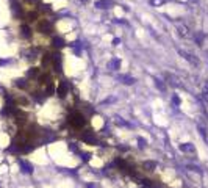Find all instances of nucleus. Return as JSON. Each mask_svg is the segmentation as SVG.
I'll return each mask as SVG.
<instances>
[{"instance_id": "1", "label": "nucleus", "mask_w": 208, "mask_h": 188, "mask_svg": "<svg viewBox=\"0 0 208 188\" xmlns=\"http://www.w3.org/2000/svg\"><path fill=\"white\" fill-rule=\"evenodd\" d=\"M71 124L72 126H75V127H83L85 124H86V119H85V116L82 115V113H78V111H74L72 115H71Z\"/></svg>"}, {"instance_id": "2", "label": "nucleus", "mask_w": 208, "mask_h": 188, "mask_svg": "<svg viewBox=\"0 0 208 188\" xmlns=\"http://www.w3.org/2000/svg\"><path fill=\"white\" fill-rule=\"evenodd\" d=\"M38 28H39L42 33H50V32H52V25H50V22H49V21H46V19H44V21H41V22H39Z\"/></svg>"}, {"instance_id": "3", "label": "nucleus", "mask_w": 208, "mask_h": 188, "mask_svg": "<svg viewBox=\"0 0 208 188\" xmlns=\"http://www.w3.org/2000/svg\"><path fill=\"white\" fill-rule=\"evenodd\" d=\"M68 89H69V86H68V83L66 82H61L60 83V86H58V96L60 97H64V96H66V94H68Z\"/></svg>"}, {"instance_id": "4", "label": "nucleus", "mask_w": 208, "mask_h": 188, "mask_svg": "<svg viewBox=\"0 0 208 188\" xmlns=\"http://www.w3.org/2000/svg\"><path fill=\"white\" fill-rule=\"evenodd\" d=\"M96 8H99V9L111 8V0H99V2H96Z\"/></svg>"}, {"instance_id": "5", "label": "nucleus", "mask_w": 208, "mask_h": 188, "mask_svg": "<svg viewBox=\"0 0 208 188\" xmlns=\"http://www.w3.org/2000/svg\"><path fill=\"white\" fill-rule=\"evenodd\" d=\"M19 165H20V168H22V171H24V172H27V174H30V172H31V165H28L27 162H24V160H20Z\"/></svg>"}, {"instance_id": "6", "label": "nucleus", "mask_w": 208, "mask_h": 188, "mask_svg": "<svg viewBox=\"0 0 208 188\" xmlns=\"http://www.w3.org/2000/svg\"><path fill=\"white\" fill-rule=\"evenodd\" d=\"M20 32H22V36H24V38H30V35H31V33H30L31 30H30L28 25H22V27H20Z\"/></svg>"}, {"instance_id": "7", "label": "nucleus", "mask_w": 208, "mask_h": 188, "mask_svg": "<svg viewBox=\"0 0 208 188\" xmlns=\"http://www.w3.org/2000/svg\"><path fill=\"white\" fill-rule=\"evenodd\" d=\"M119 66H121V60H118V58H113L110 61V68L111 69H119Z\"/></svg>"}, {"instance_id": "8", "label": "nucleus", "mask_w": 208, "mask_h": 188, "mask_svg": "<svg viewBox=\"0 0 208 188\" xmlns=\"http://www.w3.org/2000/svg\"><path fill=\"white\" fill-rule=\"evenodd\" d=\"M180 53H181V55H183V57H185V58H186L188 61H191L192 64H197V63H199L197 60H194V58H192V57L189 55V53H186V52H180Z\"/></svg>"}, {"instance_id": "9", "label": "nucleus", "mask_w": 208, "mask_h": 188, "mask_svg": "<svg viewBox=\"0 0 208 188\" xmlns=\"http://www.w3.org/2000/svg\"><path fill=\"white\" fill-rule=\"evenodd\" d=\"M53 46L60 49V47H63V46H64V41H63L61 38H53Z\"/></svg>"}, {"instance_id": "10", "label": "nucleus", "mask_w": 208, "mask_h": 188, "mask_svg": "<svg viewBox=\"0 0 208 188\" xmlns=\"http://www.w3.org/2000/svg\"><path fill=\"white\" fill-rule=\"evenodd\" d=\"M122 80H124V83H127V85H132V83H135V78L128 77V75H122Z\"/></svg>"}, {"instance_id": "11", "label": "nucleus", "mask_w": 208, "mask_h": 188, "mask_svg": "<svg viewBox=\"0 0 208 188\" xmlns=\"http://www.w3.org/2000/svg\"><path fill=\"white\" fill-rule=\"evenodd\" d=\"M178 30H180V35L188 36V30H186V27H181V25H178Z\"/></svg>"}, {"instance_id": "12", "label": "nucleus", "mask_w": 208, "mask_h": 188, "mask_svg": "<svg viewBox=\"0 0 208 188\" xmlns=\"http://www.w3.org/2000/svg\"><path fill=\"white\" fill-rule=\"evenodd\" d=\"M150 3L153 6H158V5H163L164 3V0H150Z\"/></svg>"}, {"instance_id": "13", "label": "nucleus", "mask_w": 208, "mask_h": 188, "mask_svg": "<svg viewBox=\"0 0 208 188\" xmlns=\"http://www.w3.org/2000/svg\"><path fill=\"white\" fill-rule=\"evenodd\" d=\"M180 149H181V151H186V152H189V151H194V147H192V146H181Z\"/></svg>"}, {"instance_id": "14", "label": "nucleus", "mask_w": 208, "mask_h": 188, "mask_svg": "<svg viewBox=\"0 0 208 188\" xmlns=\"http://www.w3.org/2000/svg\"><path fill=\"white\" fill-rule=\"evenodd\" d=\"M16 85H17V86H20V88H25V86H27V83H25V80H17Z\"/></svg>"}, {"instance_id": "15", "label": "nucleus", "mask_w": 208, "mask_h": 188, "mask_svg": "<svg viewBox=\"0 0 208 188\" xmlns=\"http://www.w3.org/2000/svg\"><path fill=\"white\" fill-rule=\"evenodd\" d=\"M36 75H38V69H31L28 72V77H36Z\"/></svg>"}, {"instance_id": "16", "label": "nucleus", "mask_w": 208, "mask_h": 188, "mask_svg": "<svg viewBox=\"0 0 208 188\" xmlns=\"http://www.w3.org/2000/svg\"><path fill=\"white\" fill-rule=\"evenodd\" d=\"M82 2H83V3H88V2H89V0H82Z\"/></svg>"}]
</instances>
